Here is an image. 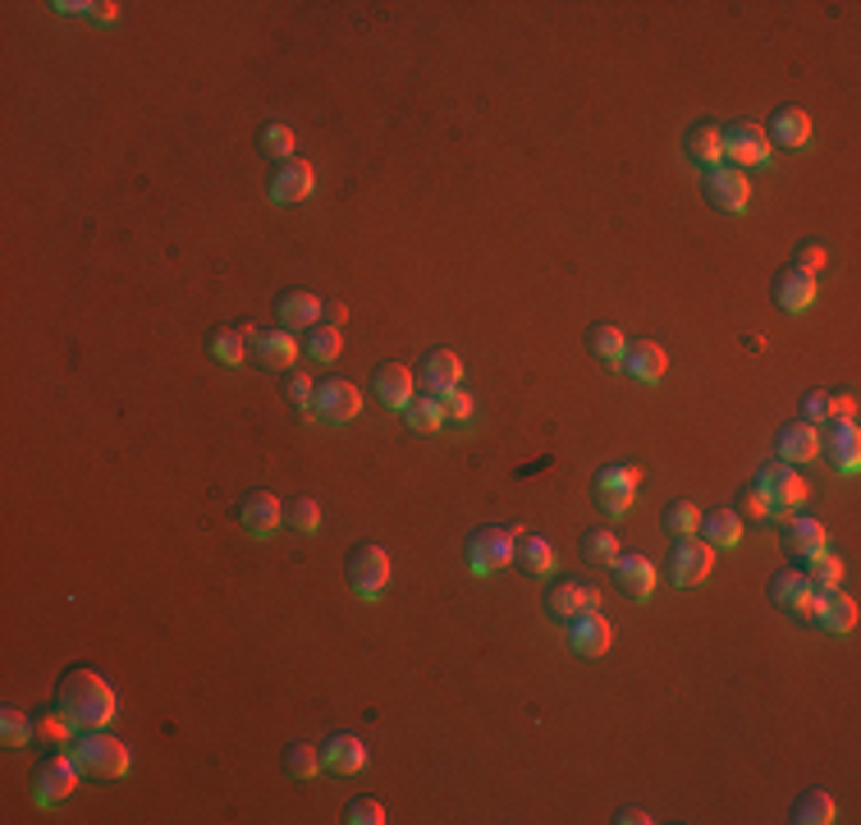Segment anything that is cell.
I'll return each mask as SVG.
<instances>
[{
	"instance_id": "6da1fadb",
	"label": "cell",
	"mask_w": 861,
	"mask_h": 825,
	"mask_svg": "<svg viewBox=\"0 0 861 825\" xmlns=\"http://www.w3.org/2000/svg\"><path fill=\"white\" fill-rule=\"evenodd\" d=\"M56 711L69 720L73 730H106L115 720V688L88 665L65 669L56 688Z\"/></svg>"
},
{
	"instance_id": "7a4b0ae2",
	"label": "cell",
	"mask_w": 861,
	"mask_h": 825,
	"mask_svg": "<svg viewBox=\"0 0 861 825\" xmlns=\"http://www.w3.org/2000/svg\"><path fill=\"white\" fill-rule=\"evenodd\" d=\"M69 753H73L78 770H83L88 780H120L128 770V747L111 734H101V730H78Z\"/></svg>"
},
{
	"instance_id": "3957f363",
	"label": "cell",
	"mask_w": 861,
	"mask_h": 825,
	"mask_svg": "<svg viewBox=\"0 0 861 825\" xmlns=\"http://www.w3.org/2000/svg\"><path fill=\"white\" fill-rule=\"evenodd\" d=\"M756 486H761V496L770 500V519H793V513L806 505L812 496V482H806L793 463H761V473H756Z\"/></svg>"
},
{
	"instance_id": "277c9868",
	"label": "cell",
	"mask_w": 861,
	"mask_h": 825,
	"mask_svg": "<svg viewBox=\"0 0 861 825\" xmlns=\"http://www.w3.org/2000/svg\"><path fill=\"white\" fill-rule=\"evenodd\" d=\"M523 528L518 523H495V528H477L467 536V564H473V574H490V569H505L513 564V546Z\"/></svg>"
},
{
	"instance_id": "5b68a950",
	"label": "cell",
	"mask_w": 861,
	"mask_h": 825,
	"mask_svg": "<svg viewBox=\"0 0 861 825\" xmlns=\"http://www.w3.org/2000/svg\"><path fill=\"white\" fill-rule=\"evenodd\" d=\"M637 482H642V468H633V463H605V468L596 473V505L600 513H610V519H623L637 496Z\"/></svg>"
},
{
	"instance_id": "8992f818",
	"label": "cell",
	"mask_w": 861,
	"mask_h": 825,
	"mask_svg": "<svg viewBox=\"0 0 861 825\" xmlns=\"http://www.w3.org/2000/svg\"><path fill=\"white\" fill-rule=\"evenodd\" d=\"M720 151H724V161H734V170L738 166H770V138H766V128L761 124H747V120H734V124L720 128Z\"/></svg>"
},
{
	"instance_id": "52a82bcc",
	"label": "cell",
	"mask_w": 861,
	"mask_h": 825,
	"mask_svg": "<svg viewBox=\"0 0 861 825\" xmlns=\"http://www.w3.org/2000/svg\"><path fill=\"white\" fill-rule=\"evenodd\" d=\"M78 780H83V770H78L73 753H56V757H46V761L37 766V776H33V798H37L42 807H56V803H65V798L78 789Z\"/></svg>"
},
{
	"instance_id": "ba28073f",
	"label": "cell",
	"mask_w": 861,
	"mask_h": 825,
	"mask_svg": "<svg viewBox=\"0 0 861 825\" xmlns=\"http://www.w3.org/2000/svg\"><path fill=\"white\" fill-rule=\"evenodd\" d=\"M711 569H715V551L706 546V541H696V536L673 541V551H669V583H673V587H696V583H706Z\"/></svg>"
},
{
	"instance_id": "9c48e42d",
	"label": "cell",
	"mask_w": 861,
	"mask_h": 825,
	"mask_svg": "<svg viewBox=\"0 0 861 825\" xmlns=\"http://www.w3.org/2000/svg\"><path fill=\"white\" fill-rule=\"evenodd\" d=\"M701 193H706V202L715 206V212H728V216L747 212V202H751L747 174L734 170V166H715V170H706V184H701Z\"/></svg>"
},
{
	"instance_id": "30bf717a",
	"label": "cell",
	"mask_w": 861,
	"mask_h": 825,
	"mask_svg": "<svg viewBox=\"0 0 861 825\" xmlns=\"http://www.w3.org/2000/svg\"><path fill=\"white\" fill-rule=\"evenodd\" d=\"M389 583V555L381 546H358L349 555V587L358 591L362 601H376Z\"/></svg>"
},
{
	"instance_id": "8fae6325",
	"label": "cell",
	"mask_w": 861,
	"mask_h": 825,
	"mask_svg": "<svg viewBox=\"0 0 861 825\" xmlns=\"http://www.w3.org/2000/svg\"><path fill=\"white\" fill-rule=\"evenodd\" d=\"M358 412H362V395H358V385H353V381L330 376V381H321V385H317V395H311V418L349 422V418H358Z\"/></svg>"
},
{
	"instance_id": "7c38bea8",
	"label": "cell",
	"mask_w": 861,
	"mask_h": 825,
	"mask_svg": "<svg viewBox=\"0 0 861 825\" xmlns=\"http://www.w3.org/2000/svg\"><path fill=\"white\" fill-rule=\"evenodd\" d=\"M820 454L829 459L834 473L852 477L861 468V431H857V422H829L825 436H820Z\"/></svg>"
},
{
	"instance_id": "4fadbf2b",
	"label": "cell",
	"mask_w": 861,
	"mask_h": 825,
	"mask_svg": "<svg viewBox=\"0 0 861 825\" xmlns=\"http://www.w3.org/2000/svg\"><path fill=\"white\" fill-rule=\"evenodd\" d=\"M610 642H614V624L600 610H587V614L568 619V647L578 656H605Z\"/></svg>"
},
{
	"instance_id": "5bb4252c",
	"label": "cell",
	"mask_w": 861,
	"mask_h": 825,
	"mask_svg": "<svg viewBox=\"0 0 861 825\" xmlns=\"http://www.w3.org/2000/svg\"><path fill=\"white\" fill-rule=\"evenodd\" d=\"M596 606H600V587L587 583V578H564V583L551 587V597H545V610H551L555 619H564V624L573 614H587Z\"/></svg>"
},
{
	"instance_id": "9a60e30c",
	"label": "cell",
	"mask_w": 861,
	"mask_h": 825,
	"mask_svg": "<svg viewBox=\"0 0 861 825\" xmlns=\"http://www.w3.org/2000/svg\"><path fill=\"white\" fill-rule=\"evenodd\" d=\"M774 454H779V463H812L816 454H820V431H816V422H802V418H793V422H784L779 427V436H774Z\"/></svg>"
},
{
	"instance_id": "2e32d148",
	"label": "cell",
	"mask_w": 861,
	"mask_h": 825,
	"mask_svg": "<svg viewBox=\"0 0 861 825\" xmlns=\"http://www.w3.org/2000/svg\"><path fill=\"white\" fill-rule=\"evenodd\" d=\"M311 189H317V170H311L307 161H280L275 170H271V184H267V193H271V202H303Z\"/></svg>"
},
{
	"instance_id": "e0dca14e",
	"label": "cell",
	"mask_w": 861,
	"mask_h": 825,
	"mask_svg": "<svg viewBox=\"0 0 861 825\" xmlns=\"http://www.w3.org/2000/svg\"><path fill=\"white\" fill-rule=\"evenodd\" d=\"M770 294H774V303L784 307V313H806V307L816 303V275H806L797 267H784V271L774 275Z\"/></svg>"
},
{
	"instance_id": "ac0fdd59",
	"label": "cell",
	"mask_w": 861,
	"mask_h": 825,
	"mask_svg": "<svg viewBox=\"0 0 861 825\" xmlns=\"http://www.w3.org/2000/svg\"><path fill=\"white\" fill-rule=\"evenodd\" d=\"M614 578H619V587H623V597H633V601H650L656 597V564H650L646 555H619L614 560Z\"/></svg>"
},
{
	"instance_id": "d6986e66",
	"label": "cell",
	"mask_w": 861,
	"mask_h": 825,
	"mask_svg": "<svg viewBox=\"0 0 861 825\" xmlns=\"http://www.w3.org/2000/svg\"><path fill=\"white\" fill-rule=\"evenodd\" d=\"M239 523L252 532V536H271L280 523H284V505L271 496V491H248L239 500Z\"/></svg>"
},
{
	"instance_id": "ffe728a7",
	"label": "cell",
	"mask_w": 861,
	"mask_h": 825,
	"mask_svg": "<svg viewBox=\"0 0 861 825\" xmlns=\"http://www.w3.org/2000/svg\"><path fill=\"white\" fill-rule=\"evenodd\" d=\"M321 766L335 770V776H358V770L367 766V743L358 734H335L321 743Z\"/></svg>"
},
{
	"instance_id": "44dd1931",
	"label": "cell",
	"mask_w": 861,
	"mask_h": 825,
	"mask_svg": "<svg viewBox=\"0 0 861 825\" xmlns=\"http://www.w3.org/2000/svg\"><path fill=\"white\" fill-rule=\"evenodd\" d=\"M252 358L262 368H271V372H290L294 368V358H298V340L290 330H257V340H252Z\"/></svg>"
},
{
	"instance_id": "7402d4cb",
	"label": "cell",
	"mask_w": 861,
	"mask_h": 825,
	"mask_svg": "<svg viewBox=\"0 0 861 825\" xmlns=\"http://www.w3.org/2000/svg\"><path fill=\"white\" fill-rule=\"evenodd\" d=\"M665 368H669V358L656 340H633L628 349H623V372H628L633 381H642V385H656L665 376Z\"/></svg>"
},
{
	"instance_id": "603a6c76",
	"label": "cell",
	"mask_w": 861,
	"mask_h": 825,
	"mask_svg": "<svg viewBox=\"0 0 861 825\" xmlns=\"http://www.w3.org/2000/svg\"><path fill=\"white\" fill-rule=\"evenodd\" d=\"M812 624L825 629V633H834V637H848V633L857 629V601L843 597V591H820Z\"/></svg>"
},
{
	"instance_id": "cb8c5ba5",
	"label": "cell",
	"mask_w": 861,
	"mask_h": 825,
	"mask_svg": "<svg viewBox=\"0 0 861 825\" xmlns=\"http://www.w3.org/2000/svg\"><path fill=\"white\" fill-rule=\"evenodd\" d=\"M766 138H770L774 147L797 151V147L812 143V115H806L802 106H784V111H774V115H770V128H766Z\"/></svg>"
},
{
	"instance_id": "d4e9b609",
	"label": "cell",
	"mask_w": 861,
	"mask_h": 825,
	"mask_svg": "<svg viewBox=\"0 0 861 825\" xmlns=\"http://www.w3.org/2000/svg\"><path fill=\"white\" fill-rule=\"evenodd\" d=\"M275 313H280V326L284 330H311L321 321V298L307 294V290H284L275 298Z\"/></svg>"
},
{
	"instance_id": "484cf974",
	"label": "cell",
	"mask_w": 861,
	"mask_h": 825,
	"mask_svg": "<svg viewBox=\"0 0 861 825\" xmlns=\"http://www.w3.org/2000/svg\"><path fill=\"white\" fill-rule=\"evenodd\" d=\"M779 546H784L793 560H812L816 551H825V528L816 519H784V532H779Z\"/></svg>"
},
{
	"instance_id": "4316f807",
	"label": "cell",
	"mask_w": 861,
	"mask_h": 825,
	"mask_svg": "<svg viewBox=\"0 0 861 825\" xmlns=\"http://www.w3.org/2000/svg\"><path fill=\"white\" fill-rule=\"evenodd\" d=\"M701 541H706L711 551H734L738 541H743V519L734 509H711V513H701Z\"/></svg>"
},
{
	"instance_id": "83f0119b",
	"label": "cell",
	"mask_w": 861,
	"mask_h": 825,
	"mask_svg": "<svg viewBox=\"0 0 861 825\" xmlns=\"http://www.w3.org/2000/svg\"><path fill=\"white\" fill-rule=\"evenodd\" d=\"M372 381H376V399H381L385 408H395V412L408 408V399H412V381H417L408 368H399V363H381Z\"/></svg>"
},
{
	"instance_id": "f1b7e54d",
	"label": "cell",
	"mask_w": 861,
	"mask_h": 825,
	"mask_svg": "<svg viewBox=\"0 0 861 825\" xmlns=\"http://www.w3.org/2000/svg\"><path fill=\"white\" fill-rule=\"evenodd\" d=\"M513 564L528 578H545L555 569V546L541 532H523V536H518V546H513Z\"/></svg>"
},
{
	"instance_id": "f546056e",
	"label": "cell",
	"mask_w": 861,
	"mask_h": 825,
	"mask_svg": "<svg viewBox=\"0 0 861 825\" xmlns=\"http://www.w3.org/2000/svg\"><path fill=\"white\" fill-rule=\"evenodd\" d=\"M458 376H463L458 353H450V349H431V353L422 358V385H427V395H445V391H454Z\"/></svg>"
},
{
	"instance_id": "4dcf8cb0",
	"label": "cell",
	"mask_w": 861,
	"mask_h": 825,
	"mask_svg": "<svg viewBox=\"0 0 861 825\" xmlns=\"http://www.w3.org/2000/svg\"><path fill=\"white\" fill-rule=\"evenodd\" d=\"M683 151H688V161H696L701 170H715V166H724V151H720V128H715V124H692V128H688V138H683Z\"/></svg>"
},
{
	"instance_id": "1f68e13d",
	"label": "cell",
	"mask_w": 861,
	"mask_h": 825,
	"mask_svg": "<svg viewBox=\"0 0 861 825\" xmlns=\"http://www.w3.org/2000/svg\"><path fill=\"white\" fill-rule=\"evenodd\" d=\"M834 816H839V803H834L825 789H806V793H797V803H793V821H797V825H829Z\"/></svg>"
},
{
	"instance_id": "d6a6232c",
	"label": "cell",
	"mask_w": 861,
	"mask_h": 825,
	"mask_svg": "<svg viewBox=\"0 0 861 825\" xmlns=\"http://www.w3.org/2000/svg\"><path fill=\"white\" fill-rule=\"evenodd\" d=\"M587 349H591L605 368H614V363H623V349H628V340H623V330H619L614 321H600V326L587 330Z\"/></svg>"
},
{
	"instance_id": "836d02e7",
	"label": "cell",
	"mask_w": 861,
	"mask_h": 825,
	"mask_svg": "<svg viewBox=\"0 0 861 825\" xmlns=\"http://www.w3.org/2000/svg\"><path fill=\"white\" fill-rule=\"evenodd\" d=\"M206 353H212L216 363H225V368H239L243 358H248V340H243V330H239V326L212 330V335H206Z\"/></svg>"
},
{
	"instance_id": "e575fe53",
	"label": "cell",
	"mask_w": 861,
	"mask_h": 825,
	"mask_svg": "<svg viewBox=\"0 0 861 825\" xmlns=\"http://www.w3.org/2000/svg\"><path fill=\"white\" fill-rule=\"evenodd\" d=\"M806 583H812V591H839L843 587V560L829 555V551H816L812 560H806Z\"/></svg>"
},
{
	"instance_id": "d590c367",
	"label": "cell",
	"mask_w": 861,
	"mask_h": 825,
	"mask_svg": "<svg viewBox=\"0 0 861 825\" xmlns=\"http://www.w3.org/2000/svg\"><path fill=\"white\" fill-rule=\"evenodd\" d=\"M660 523H665V532H669L673 541H683V536H696V528H701V509H696V505H692L688 496H678V500H669V505H665Z\"/></svg>"
},
{
	"instance_id": "8d00e7d4",
	"label": "cell",
	"mask_w": 861,
	"mask_h": 825,
	"mask_svg": "<svg viewBox=\"0 0 861 825\" xmlns=\"http://www.w3.org/2000/svg\"><path fill=\"white\" fill-rule=\"evenodd\" d=\"M404 422L412 427V431H440L445 427V412H440V399L435 395H412L408 399V408H404Z\"/></svg>"
},
{
	"instance_id": "74e56055",
	"label": "cell",
	"mask_w": 861,
	"mask_h": 825,
	"mask_svg": "<svg viewBox=\"0 0 861 825\" xmlns=\"http://www.w3.org/2000/svg\"><path fill=\"white\" fill-rule=\"evenodd\" d=\"M582 560H587V564H614V560H619V536H614V528H587V532H582Z\"/></svg>"
},
{
	"instance_id": "f35d334b",
	"label": "cell",
	"mask_w": 861,
	"mask_h": 825,
	"mask_svg": "<svg viewBox=\"0 0 861 825\" xmlns=\"http://www.w3.org/2000/svg\"><path fill=\"white\" fill-rule=\"evenodd\" d=\"M802 591H812V583H806V574L797 569V564H793V569H779V574L770 578V601H774L779 610H789V606L802 597Z\"/></svg>"
},
{
	"instance_id": "ab89813d",
	"label": "cell",
	"mask_w": 861,
	"mask_h": 825,
	"mask_svg": "<svg viewBox=\"0 0 861 825\" xmlns=\"http://www.w3.org/2000/svg\"><path fill=\"white\" fill-rule=\"evenodd\" d=\"M284 528H294V532H317L321 528V505L311 500V496H294V500H284Z\"/></svg>"
},
{
	"instance_id": "60d3db41",
	"label": "cell",
	"mask_w": 861,
	"mask_h": 825,
	"mask_svg": "<svg viewBox=\"0 0 861 825\" xmlns=\"http://www.w3.org/2000/svg\"><path fill=\"white\" fill-rule=\"evenodd\" d=\"M37 734V720H29L19 707H5L0 711V738H5V747H29Z\"/></svg>"
},
{
	"instance_id": "b9f144b4",
	"label": "cell",
	"mask_w": 861,
	"mask_h": 825,
	"mask_svg": "<svg viewBox=\"0 0 861 825\" xmlns=\"http://www.w3.org/2000/svg\"><path fill=\"white\" fill-rule=\"evenodd\" d=\"M339 349H344V340H339V326L317 321V326L307 330V358H317V363H335Z\"/></svg>"
},
{
	"instance_id": "7bdbcfd3",
	"label": "cell",
	"mask_w": 861,
	"mask_h": 825,
	"mask_svg": "<svg viewBox=\"0 0 861 825\" xmlns=\"http://www.w3.org/2000/svg\"><path fill=\"white\" fill-rule=\"evenodd\" d=\"M284 770H290L294 780H311L321 770V753L311 743H290L284 747Z\"/></svg>"
},
{
	"instance_id": "ee69618b",
	"label": "cell",
	"mask_w": 861,
	"mask_h": 825,
	"mask_svg": "<svg viewBox=\"0 0 861 825\" xmlns=\"http://www.w3.org/2000/svg\"><path fill=\"white\" fill-rule=\"evenodd\" d=\"M440 399V412H445V422H454V427H467L473 422V412H477V399L463 391V385H454V391H445V395H435Z\"/></svg>"
},
{
	"instance_id": "f6af8a7d",
	"label": "cell",
	"mask_w": 861,
	"mask_h": 825,
	"mask_svg": "<svg viewBox=\"0 0 861 825\" xmlns=\"http://www.w3.org/2000/svg\"><path fill=\"white\" fill-rule=\"evenodd\" d=\"M734 513H738V519L743 523H761V519H770V500L761 496V486H743V491H738V500H734Z\"/></svg>"
},
{
	"instance_id": "bcb514c9",
	"label": "cell",
	"mask_w": 861,
	"mask_h": 825,
	"mask_svg": "<svg viewBox=\"0 0 861 825\" xmlns=\"http://www.w3.org/2000/svg\"><path fill=\"white\" fill-rule=\"evenodd\" d=\"M257 143H262L267 157H275V166L294 157V128H284V124H267V128H262V138H257Z\"/></svg>"
},
{
	"instance_id": "7dc6e473",
	"label": "cell",
	"mask_w": 861,
	"mask_h": 825,
	"mask_svg": "<svg viewBox=\"0 0 861 825\" xmlns=\"http://www.w3.org/2000/svg\"><path fill=\"white\" fill-rule=\"evenodd\" d=\"M284 395H290V404L303 412V418H311V395H317V385H311L303 372H290V381H284Z\"/></svg>"
},
{
	"instance_id": "c3c4849f",
	"label": "cell",
	"mask_w": 861,
	"mask_h": 825,
	"mask_svg": "<svg viewBox=\"0 0 861 825\" xmlns=\"http://www.w3.org/2000/svg\"><path fill=\"white\" fill-rule=\"evenodd\" d=\"M344 821L349 825H381L385 821V807L376 803V798H353V803L344 807Z\"/></svg>"
},
{
	"instance_id": "681fc988",
	"label": "cell",
	"mask_w": 861,
	"mask_h": 825,
	"mask_svg": "<svg viewBox=\"0 0 861 825\" xmlns=\"http://www.w3.org/2000/svg\"><path fill=\"white\" fill-rule=\"evenodd\" d=\"M37 738H46V743H73V725H69L60 711H50V715L37 720Z\"/></svg>"
},
{
	"instance_id": "f907efd6",
	"label": "cell",
	"mask_w": 861,
	"mask_h": 825,
	"mask_svg": "<svg viewBox=\"0 0 861 825\" xmlns=\"http://www.w3.org/2000/svg\"><path fill=\"white\" fill-rule=\"evenodd\" d=\"M857 418V395L839 391V395H825V422H852Z\"/></svg>"
},
{
	"instance_id": "816d5d0a",
	"label": "cell",
	"mask_w": 861,
	"mask_h": 825,
	"mask_svg": "<svg viewBox=\"0 0 861 825\" xmlns=\"http://www.w3.org/2000/svg\"><path fill=\"white\" fill-rule=\"evenodd\" d=\"M797 271H806V275H816L820 267H825V248L820 244H806V248H797V262H793Z\"/></svg>"
},
{
	"instance_id": "f5cc1de1",
	"label": "cell",
	"mask_w": 861,
	"mask_h": 825,
	"mask_svg": "<svg viewBox=\"0 0 861 825\" xmlns=\"http://www.w3.org/2000/svg\"><path fill=\"white\" fill-rule=\"evenodd\" d=\"M802 422H825V391H812L802 399Z\"/></svg>"
},
{
	"instance_id": "db71d44e",
	"label": "cell",
	"mask_w": 861,
	"mask_h": 825,
	"mask_svg": "<svg viewBox=\"0 0 861 825\" xmlns=\"http://www.w3.org/2000/svg\"><path fill=\"white\" fill-rule=\"evenodd\" d=\"M344 317H349V307L339 303V298H330V303H321V321L326 326H344Z\"/></svg>"
},
{
	"instance_id": "11a10c76",
	"label": "cell",
	"mask_w": 861,
	"mask_h": 825,
	"mask_svg": "<svg viewBox=\"0 0 861 825\" xmlns=\"http://www.w3.org/2000/svg\"><path fill=\"white\" fill-rule=\"evenodd\" d=\"M92 19H97V23H115V19H120V5H115V0H101V5L92 10Z\"/></svg>"
},
{
	"instance_id": "9f6ffc18",
	"label": "cell",
	"mask_w": 861,
	"mask_h": 825,
	"mask_svg": "<svg viewBox=\"0 0 861 825\" xmlns=\"http://www.w3.org/2000/svg\"><path fill=\"white\" fill-rule=\"evenodd\" d=\"M619 821H623V825H646L650 816H646L642 807H623V812H619Z\"/></svg>"
}]
</instances>
